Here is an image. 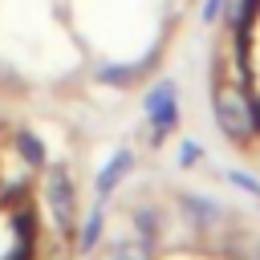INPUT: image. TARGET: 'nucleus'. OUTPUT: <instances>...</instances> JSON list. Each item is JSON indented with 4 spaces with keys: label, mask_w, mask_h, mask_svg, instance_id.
<instances>
[{
    "label": "nucleus",
    "mask_w": 260,
    "mask_h": 260,
    "mask_svg": "<svg viewBox=\"0 0 260 260\" xmlns=\"http://www.w3.org/2000/svg\"><path fill=\"white\" fill-rule=\"evenodd\" d=\"M211 110H215L219 130H223L232 142H252V134H256V126H260V102H256V93H252L244 81L219 77L215 89H211Z\"/></svg>",
    "instance_id": "nucleus-1"
},
{
    "label": "nucleus",
    "mask_w": 260,
    "mask_h": 260,
    "mask_svg": "<svg viewBox=\"0 0 260 260\" xmlns=\"http://www.w3.org/2000/svg\"><path fill=\"white\" fill-rule=\"evenodd\" d=\"M45 207H49L57 232H73V219H77V191H73V179H69L65 167H53V171H49Z\"/></svg>",
    "instance_id": "nucleus-2"
},
{
    "label": "nucleus",
    "mask_w": 260,
    "mask_h": 260,
    "mask_svg": "<svg viewBox=\"0 0 260 260\" xmlns=\"http://www.w3.org/2000/svg\"><path fill=\"white\" fill-rule=\"evenodd\" d=\"M146 118H150L146 138L158 146V142L167 138V130L175 126V85H171V81H162V85L150 89V98H146Z\"/></svg>",
    "instance_id": "nucleus-3"
},
{
    "label": "nucleus",
    "mask_w": 260,
    "mask_h": 260,
    "mask_svg": "<svg viewBox=\"0 0 260 260\" xmlns=\"http://www.w3.org/2000/svg\"><path fill=\"white\" fill-rule=\"evenodd\" d=\"M179 207H183V215H187V228H195V232H211L215 223H223V207H219L215 199L183 195V199H179Z\"/></svg>",
    "instance_id": "nucleus-4"
},
{
    "label": "nucleus",
    "mask_w": 260,
    "mask_h": 260,
    "mask_svg": "<svg viewBox=\"0 0 260 260\" xmlns=\"http://www.w3.org/2000/svg\"><path fill=\"white\" fill-rule=\"evenodd\" d=\"M130 167H134V154H130V150H122V154H114V158L106 162V171L98 175V203H106V199H110V191L130 175Z\"/></svg>",
    "instance_id": "nucleus-5"
},
{
    "label": "nucleus",
    "mask_w": 260,
    "mask_h": 260,
    "mask_svg": "<svg viewBox=\"0 0 260 260\" xmlns=\"http://www.w3.org/2000/svg\"><path fill=\"white\" fill-rule=\"evenodd\" d=\"M12 142H16V154H20L24 167H45V146H41V138L32 130H16Z\"/></svg>",
    "instance_id": "nucleus-6"
},
{
    "label": "nucleus",
    "mask_w": 260,
    "mask_h": 260,
    "mask_svg": "<svg viewBox=\"0 0 260 260\" xmlns=\"http://www.w3.org/2000/svg\"><path fill=\"white\" fill-rule=\"evenodd\" d=\"M110 260H154V240L138 236V240H118L110 248Z\"/></svg>",
    "instance_id": "nucleus-7"
},
{
    "label": "nucleus",
    "mask_w": 260,
    "mask_h": 260,
    "mask_svg": "<svg viewBox=\"0 0 260 260\" xmlns=\"http://www.w3.org/2000/svg\"><path fill=\"white\" fill-rule=\"evenodd\" d=\"M98 236H102V203H98V207L89 211V219L77 228V252H93Z\"/></svg>",
    "instance_id": "nucleus-8"
},
{
    "label": "nucleus",
    "mask_w": 260,
    "mask_h": 260,
    "mask_svg": "<svg viewBox=\"0 0 260 260\" xmlns=\"http://www.w3.org/2000/svg\"><path fill=\"white\" fill-rule=\"evenodd\" d=\"M134 223H138V232H142L146 240H154L158 228H162V215H158V207H138V211H134Z\"/></svg>",
    "instance_id": "nucleus-9"
},
{
    "label": "nucleus",
    "mask_w": 260,
    "mask_h": 260,
    "mask_svg": "<svg viewBox=\"0 0 260 260\" xmlns=\"http://www.w3.org/2000/svg\"><path fill=\"white\" fill-rule=\"evenodd\" d=\"M228 252H232V256H244V260H260V244L248 240V236H236V240L228 244Z\"/></svg>",
    "instance_id": "nucleus-10"
},
{
    "label": "nucleus",
    "mask_w": 260,
    "mask_h": 260,
    "mask_svg": "<svg viewBox=\"0 0 260 260\" xmlns=\"http://www.w3.org/2000/svg\"><path fill=\"white\" fill-rule=\"evenodd\" d=\"M98 77L110 81V85H126V81H134V69H102Z\"/></svg>",
    "instance_id": "nucleus-11"
},
{
    "label": "nucleus",
    "mask_w": 260,
    "mask_h": 260,
    "mask_svg": "<svg viewBox=\"0 0 260 260\" xmlns=\"http://www.w3.org/2000/svg\"><path fill=\"white\" fill-rule=\"evenodd\" d=\"M219 16H223V0H207L203 4V24H215Z\"/></svg>",
    "instance_id": "nucleus-12"
},
{
    "label": "nucleus",
    "mask_w": 260,
    "mask_h": 260,
    "mask_svg": "<svg viewBox=\"0 0 260 260\" xmlns=\"http://www.w3.org/2000/svg\"><path fill=\"white\" fill-rule=\"evenodd\" d=\"M195 158H199V146H195V142H183V146H179V162H183V167H195Z\"/></svg>",
    "instance_id": "nucleus-13"
},
{
    "label": "nucleus",
    "mask_w": 260,
    "mask_h": 260,
    "mask_svg": "<svg viewBox=\"0 0 260 260\" xmlns=\"http://www.w3.org/2000/svg\"><path fill=\"white\" fill-rule=\"evenodd\" d=\"M0 260H28V244H20V240H16V248H12V252H4Z\"/></svg>",
    "instance_id": "nucleus-14"
},
{
    "label": "nucleus",
    "mask_w": 260,
    "mask_h": 260,
    "mask_svg": "<svg viewBox=\"0 0 260 260\" xmlns=\"http://www.w3.org/2000/svg\"><path fill=\"white\" fill-rule=\"evenodd\" d=\"M232 179H236V183H240V187H248V191H252V195H260V183H256V179H248V175H232Z\"/></svg>",
    "instance_id": "nucleus-15"
}]
</instances>
